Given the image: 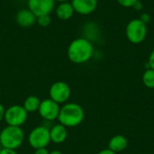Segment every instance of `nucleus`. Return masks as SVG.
I'll return each mask as SVG.
<instances>
[{
    "instance_id": "f257e3e1",
    "label": "nucleus",
    "mask_w": 154,
    "mask_h": 154,
    "mask_svg": "<svg viewBox=\"0 0 154 154\" xmlns=\"http://www.w3.org/2000/svg\"><path fill=\"white\" fill-rule=\"evenodd\" d=\"M94 53L92 43L85 38H78L70 42L68 48V57L75 64H83L88 61Z\"/></svg>"
},
{
    "instance_id": "f03ea898",
    "label": "nucleus",
    "mask_w": 154,
    "mask_h": 154,
    "mask_svg": "<svg viewBox=\"0 0 154 154\" xmlns=\"http://www.w3.org/2000/svg\"><path fill=\"white\" fill-rule=\"evenodd\" d=\"M85 118V112L77 103H65L60 110L59 123L67 128L79 126Z\"/></svg>"
},
{
    "instance_id": "7ed1b4c3",
    "label": "nucleus",
    "mask_w": 154,
    "mask_h": 154,
    "mask_svg": "<svg viewBox=\"0 0 154 154\" xmlns=\"http://www.w3.org/2000/svg\"><path fill=\"white\" fill-rule=\"evenodd\" d=\"M24 142V133L22 127L7 125L0 132V143L3 148L16 150Z\"/></svg>"
},
{
    "instance_id": "20e7f679",
    "label": "nucleus",
    "mask_w": 154,
    "mask_h": 154,
    "mask_svg": "<svg viewBox=\"0 0 154 154\" xmlns=\"http://www.w3.org/2000/svg\"><path fill=\"white\" fill-rule=\"evenodd\" d=\"M147 25L140 18L131 20L125 28V34L128 41L134 44L143 42L147 36Z\"/></svg>"
},
{
    "instance_id": "39448f33",
    "label": "nucleus",
    "mask_w": 154,
    "mask_h": 154,
    "mask_svg": "<svg viewBox=\"0 0 154 154\" xmlns=\"http://www.w3.org/2000/svg\"><path fill=\"white\" fill-rule=\"evenodd\" d=\"M28 142L32 148H46L51 143L50 129L46 126L40 125L33 128L28 136Z\"/></svg>"
},
{
    "instance_id": "423d86ee",
    "label": "nucleus",
    "mask_w": 154,
    "mask_h": 154,
    "mask_svg": "<svg viewBox=\"0 0 154 154\" xmlns=\"http://www.w3.org/2000/svg\"><path fill=\"white\" fill-rule=\"evenodd\" d=\"M27 117L28 113L23 106L14 105L5 109L4 120L7 125L22 127V125L27 121Z\"/></svg>"
},
{
    "instance_id": "0eeeda50",
    "label": "nucleus",
    "mask_w": 154,
    "mask_h": 154,
    "mask_svg": "<svg viewBox=\"0 0 154 154\" xmlns=\"http://www.w3.org/2000/svg\"><path fill=\"white\" fill-rule=\"evenodd\" d=\"M71 95V89L70 87L63 81H57L54 82L49 90V96L51 100L60 104H65L68 102Z\"/></svg>"
},
{
    "instance_id": "6e6552de",
    "label": "nucleus",
    "mask_w": 154,
    "mask_h": 154,
    "mask_svg": "<svg viewBox=\"0 0 154 154\" xmlns=\"http://www.w3.org/2000/svg\"><path fill=\"white\" fill-rule=\"evenodd\" d=\"M60 106L58 103L54 102L51 98L41 101L38 112L40 116L45 121H55L58 120Z\"/></svg>"
},
{
    "instance_id": "1a4fd4ad",
    "label": "nucleus",
    "mask_w": 154,
    "mask_h": 154,
    "mask_svg": "<svg viewBox=\"0 0 154 154\" xmlns=\"http://www.w3.org/2000/svg\"><path fill=\"white\" fill-rule=\"evenodd\" d=\"M55 5V0H28L29 10L37 17L50 14Z\"/></svg>"
},
{
    "instance_id": "9d476101",
    "label": "nucleus",
    "mask_w": 154,
    "mask_h": 154,
    "mask_svg": "<svg viewBox=\"0 0 154 154\" xmlns=\"http://www.w3.org/2000/svg\"><path fill=\"white\" fill-rule=\"evenodd\" d=\"M74 11L82 15L92 14L97 7L98 0H72Z\"/></svg>"
},
{
    "instance_id": "9b49d317",
    "label": "nucleus",
    "mask_w": 154,
    "mask_h": 154,
    "mask_svg": "<svg viewBox=\"0 0 154 154\" xmlns=\"http://www.w3.org/2000/svg\"><path fill=\"white\" fill-rule=\"evenodd\" d=\"M50 136H51V142H52L53 143L55 144L63 143L68 137L67 127H65L60 123L53 125L50 129Z\"/></svg>"
},
{
    "instance_id": "f8f14e48",
    "label": "nucleus",
    "mask_w": 154,
    "mask_h": 154,
    "mask_svg": "<svg viewBox=\"0 0 154 154\" xmlns=\"http://www.w3.org/2000/svg\"><path fill=\"white\" fill-rule=\"evenodd\" d=\"M16 23L21 27L28 28L36 23V16L29 9H23L16 14Z\"/></svg>"
},
{
    "instance_id": "ddd939ff",
    "label": "nucleus",
    "mask_w": 154,
    "mask_h": 154,
    "mask_svg": "<svg viewBox=\"0 0 154 154\" xmlns=\"http://www.w3.org/2000/svg\"><path fill=\"white\" fill-rule=\"evenodd\" d=\"M128 141L125 136L122 134H117L113 136L108 142V149L113 151L114 152H121L127 148Z\"/></svg>"
},
{
    "instance_id": "4468645a",
    "label": "nucleus",
    "mask_w": 154,
    "mask_h": 154,
    "mask_svg": "<svg viewBox=\"0 0 154 154\" xmlns=\"http://www.w3.org/2000/svg\"><path fill=\"white\" fill-rule=\"evenodd\" d=\"M74 12L75 11L71 3L63 2L58 5L56 9V15L59 19L62 21H66L72 17V15L74 14Z\"/></svg>"
},
{
    "instance_id": "2eb2a0df",
    "label": "nucleus",
    "mask_w": 154,
    "mask_h": 154,
    "mask_svg": "<svg viewBox=\"0 0 154 154\" xmlns=\"http://www.w3.org/2000/svg\"><path fill=\"white\" fill-rule=\"evenodd\" d=\"M40 104H41V100L39 99L38 97L29 96L28 97L25 98L23 106L26 110V112L28 114H30V113H34V112L38 111Z\"/></svg>"
},
{
    "instance_id": "dca6fc26",
    "label": "nucleus",
    "mask_w": 154,
    "mask_h": 154,
    "mask_svg": "<svg viewBox=\"0 0 154 154\" xmlns=\"http://www.w3.org/2000/svg\"><path fill=\"white\" fill-rule=\"evenodd\" d=\"M143 82L144 86L148 88H154V70L152 69H147L143 75Z\"/></svg>"
},
{
    "instance_id": "f3484780",
    "label": "nucleus",
    "mask_w": 154,
    "mask_h": 154,
    "mask_svg": "<svg viewBox=\"0 0 154 154\" xmlns=\"http://www.w3.org/2000/svg\"><path fill=\"white\" fill-rule=\"evenodd\" d=\"M51 16L50 14H43L36 17V22L37 23L42 26V27H47L51 23Z\"/></svg>"
},
{
    "instance_id": "a211bd4d",
    "label": "nucleus",
    "mask_w": 154,
    "mask_h": 154,
    "mask_svg": "<svg viewBox=\"0 0 154 154\" xmlns=\"http://www.w3.org/2000/svg\"><path fill=\"white\" fill-rule=\"evenodd\" d=\"M118 2V4L126 8H130V7H134V5L139 1V0H116Z\"/></svg>"
},
{
    "instance_id": "6ab92c4d",
    "label": "nucleus",
    "mask_w": 154,
    "mask_h": 154,
    "mask_svg": "<svg viewBox=\"0 0 154 154\" xmlns=\"http://www.w3.org/2000/svg\"><path fill=\"white\" fill-rule=\"evenodd\" d=\"M148 65H149V68L153 69L154 70V50L151 52L150 56H149V60H148Z\"/></svg>"
},
{
    "instance_id": "aec40b11",
    "label": "nucleus",
    "mask_w": 154,
    "mask_h": 154,
    "mask_svg": "<svg viewBox=\"0 0 154 154\" xmlns=\"http://www.w3.org/2000/svg\"><path fill=\"white\" fill-rule=\"evenodd\" d=\"M33 154H50V152L47 150V148H39L34 150Z\"/></svg>"
},
{
    "instance_id": "412c9836",
    "label": "nucleus",
    "mask_w": 154,
    "mask_h": 154,
    "mask_svg": "<svg viewBox=\"0 0 154 154\" xmlns=\"http://www.w3.org/2000/svg\"><path fill=\"white\" fill-rule=\"evenodd\" d=\"M0 154H17L15 150H11V149H5L3 148L0 152Z\"/></svg>"
},
{
    "instance_id": "4be33fe9",
    "label": "nucleus",
    "mask_w": 154,
    "mask_h": 154,
    "mask_svg": "<svg viewBox=\"0 0 154 154\" xmlns=\"http://www.w3.org/2000/svg\"><path fill=\"white\" fill-rule=\"evenodd\" d=\"M5 113V108L4 106L0 103V123L4 120Z\"/></svg>"
},
{
    "instance_id": "5701e85b",
    "label": "nucleus",
    "mask_w": 154,
    "mask_h": 154,
    "mask_svg": "<svg viewBox=\"0 0 154 154\" xmlns=\"http://www.w3.org/2000/svg\"><path fill=\"white\" fill-rule=\"evenodd\" d=\"M140 19H141L144 23H147L150 22V16H149L148 14H143L141 15Z\"/></svg>"
},
{
    "instance_id": "b1692460",
    "label": "nucleus",
    "mask_w": 154,
    "mask_h": 154,
    "mask_svg": "<svg viewBox=\"0 0 154 154\" xmlns=\"http://www.w3.org/2000/svg\"><path fill=\"white\" fill-rule=\"evenodd\" d=\"M97 154H116V152H114L113 151H111L110 149H104V150H102V151H100Z\"/></svg>"
},
{
    "instance_id": "393cba45",
    "label": "nucleus",
    "mask_w": 154,
    "mask_h": 154,
    "mask_svg": "<svg viewBox=\"0 0 154 154\" xmlns=\"http://www.w3.org/2000/svg\"><path fill=\"white\" fill-rule=\"evenodd\" d=\"M134 8H135L136 10H141L143 8V5L142 3H140V1H138L134 5Z\"/></svg>"
},
{
    "instance_id": "a878e982",
    "label": "nucleus",
    "mask_w": 154,
    "mask_h": 154,
    "mask_svg": "<svg viewBox=\"0 0 154 154\" xmlns=\"http://www.w3.org/2000/svg\"><path fill=\"white\" fill-rule=\"evenodd\" d=\"M50 154H63L60 151H58V150H54V151H51L50 152Z\"/></svg>"
},
{
    "instance_id": "bb28decb",
    "label": "nucleus",
    "mask_w": 154,
    "mask_h": 154,
    "mask_svg": "<svg viewBox=\"0 0 154 154\" xmlns=\"http://www.w3.org/2000/svg\"><path fill=\"white\" fill-rule=\"evenodd\" d=\"M55 1H58L60 3H63V2H68L69 0H55Z\"/></svg>"
},
{
    "instance_id": "cd10ccee",
    "label": "nucleus",
    "mask_w": 154,
    "mask_h": 154,
    "mask_svg": "<svg viewBox=\"0 0 154 154\" xmlns=\"http://www.w3.org/2000/svg\"><path fill=\"white\" fill-rule=\"evenodd\" d=\"M2 149H3V147H2V145H1V143H0V152H1Z\"/></svg>"
}]
</instances>
